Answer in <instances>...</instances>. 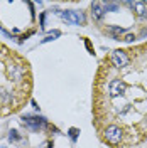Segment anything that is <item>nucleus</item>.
Returning a JSON list of instances; mask_svg holds the SVG:
<instances>
[{"label":"nucleus","mask_w":147,"mask_h":148,"mask_svg":"<svg viewBox=\"0 0 147 148\" xmlns=\"http://www.w3.org/2000/svg\"><path fill=\"white\" fill-rule=\"evenodd\" d=\"M132 7L135 9V12H137L139 17H146V2L137 0V2H134V3H132Z\"/></svg>","instance_id":"obj_6"},{"label":"nucleus","mask_w":147,"mask_h":148,"mask_svg":"<svg viewBox=\"0 0 147 148\" xmlns=\"http://www.w3.org/2000/svg\"><path fill=\"white\" fill-rule=\"evenodd\" d=\"M117 9H119L117 3H107V5H105V12H107V10H117Z\"/></svg>","instance_id":"obj_9"},{"label":"nucleus","mask_w":147,"mask_h":148,"mask_svg":"<svg viewBox=\"0 0 147 148\" xmlns=\"http://www.w3.org/2000/svg\"><path fill=\"white\" fill-rule=\"evenodd\" d=\"M110 32H112V34H122V32H123V29H122V27H112Z\"/></svg>","instance_id":"obj_10"},{"label":"nucleus","mask_w":147,"mask_h":148,"mask_svg":"<svg viewBox=\"0 0 147 148\" xmlns=\"http://www.w3.org/2000/svg\"><path fill=\"white\" fill-rule=\"evenodd\" d=\"M9 138H10V140H17V131H10Z\"/></svg>","instance_id":"obj_12"},{"label":"nucleus","mask_w":147,"mask_h":148,"mask_svg":"<svg viewBox=\"0 0 147 148\" xmlns=\"http://www.w3.org/2000/svg\"><path fill=\"white\" fill-rule=\"evenodd\" d=\"M112 62H113V66H117V67H123V66L129 64V57H127V54L123 51H115L112 54Z\"/></svg>","instance_id":"obj_3"},{"label":"nucleus","mask_w":147,"mask_h":148,"mask_svg":"<svg viewBox=\"0 0 147 148\" xmlns=\"http://www.w3.org/2000/svg\"><path fill=\"white\" fill-rule=\"evenodd\" d=\"M24 123L32 125V128H37L39 125H46V120L44 118H24Z\"/></svg>","instance_id":"obj_7"},{"label":"nucleus","mask_w":147,"mask_h":148,"mask_svg":"<svg viewBox=\"0 0 147 148\" xmlns=\"http://www.w3.org/2000/svg\"><path fill=\"white\" fill-rule=\"evenodd\" d=\"M92 14H93V17L96 18V20H101L103 15H105V5L100 3V2L92 3Z\"/></svg>","instance_id":"obj_5"},{"label":"nucleus","mask_w":147,"mask_h":148,"mask_svg":"<svg viewBox=\"0 0 147 148\" xmlns=\"http://www.w3.org/2000/svg\"><path fill=\"white\" fill-rule=\"evenodd\" d=\"M58 14H59V17L63 20L69 22V24H80V22H83V15L78 14V12H73V10H63V12H58Z\"/></svg>","instance_id":"obj_2"},{"label":"nucleus","mask_w":147,"mask_h":148,"mask_svg":"<svg viewBox=\"0 0 147 148\" xmlns=\"http://www.w3.org/2000/svg\"><path fill=\"white\" fill-rule=\"evenodd\" d=\"M78 133H80V131H78L76 128H71V130H69V138L73 140V141H76V138H78Z\"/></svg>","instance_id":"obj_8"},{"label":"nucleus","mask_w":147,"mask_h":148,"mask_svg":"<svg viewBox=\"0 0 147 148\" xmlns=\"http://www.w3.org/2000/svg\"><path fill=\"white\" fill-rule=\"evenodd\" d=\"M134 39H135V37L132 36V34H127V36L123 37V40H125V42H132V40H134Z\"/></svg>","instance_id":"obj_11"},{"label":"nucleus","mask_w":147,"mask_h":148,"mask_svg":"<svg viewBox=\"0 0 147 148\" xmlns=\"http://www.w3.org/2000/svg\"><path fill=\"white\" fill-rule=\"evenodd\" d=\"M105 138H107L108 143L117 145V143H120V140H122V130L117 125H110L108 128L105 130Z\"/></svg>","instance_id":"obj_1"},{"label":"nucleus","mask_w":147,"mask_h":148,"mask_svg":"<svg viewBox=\"0 0 147 148\" xmlns=\"http://www.w3.org/2000/svg\"><path fill=\"white\" fill-rule=\"evenodd\" d=\"M127 89V84L123 83V81H120V79H115V81H112L110 83V96H120V94H123Z\"/></svg>","instance_id":"obj_4"}]
</instances>
